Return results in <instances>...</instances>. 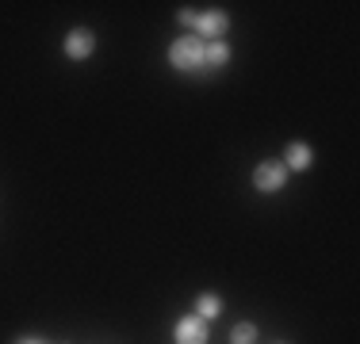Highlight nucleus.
I'll return each mask as SVG.
<instances>
[{
	"label": "nucleus",
	"mask_w": 360,
	"mask_h": 344,
	"mask_svg": "<svg viewBox=\"0 0 360 344\" xmlns=\"http://www.w3.org/2000/svg\"><path fill=\"white\" fill-rule=\"evenodd\" d=\"M176 20L184 27V34H195L203 42H219L230 31V15L222 8H207V12H200V8H180Z\"/></svg>",
	"instance_id": "f257e3e1"
},
{
	"label": "nucleus",
	"mask_w": 360,
	"mask_h": 344,
	"mask_svg": "<svg viewBox=\"0 0 360 344\" xmlns=\"http://www.w3.org/2000/svg\"><path fill=\"white\" fill-rule=\"evenodd\" d=\"M203 54H207V42L195 39V34H180V39H173V46H169V65L180 69V73H203L207 69Z\"/></svg>",
	"instance_id": "f03ea898"
},
{
	"label": "nucleus",
	"mask_w": 360,
	"mask_h": 344,
	"mask_svg": "<svg viewBox=\"0 0 360 344\" xmlns=\"http://www.w3.org/2000/svg\"><path fill=\"white\" fill-rule=\"evenodd\" d=\"M284 184H288V168H284V161H261V165L253 168V187L261 195H276V192H284Z\"/></svg>",
	"instance_id": "7ed1b4c3"
},
{
	"label": "nucleus",
	"mask_w": 360,
	"mask_h": 344,
	"mask_svg": "<svg viewBox=\"0 0 360 344\" xmlns=\"http://www.w3.org/2000/svg\"><path fill=\"white\" fill-rule=\"evenodd\" d=\"M62 50H65L70 62H89V58L96 54V34H92L89 27H73L62 39Z\"/></svg>",
	"instance_id": "20e7f679"
},
{
	"label": "nucleus",
	"mask_w": 360,
	"mask_h": 344,
	"mask_svg": "<svg viewBox=\"0 0 360 344\" xmlns=\"http://www.w3.org/2000/svg\"><path fill=\"white\" fill-rule=\"evenodd\" d=\"M173 340L176 344H207L211 340V322H203V317H195V314H184L173 329Z\"/></svg>",
	"instance_id": "39448f33"
},
{
	"label": "nucleus",
	"mask_w": 360,
	"mask_h": 344,
	"mask_svg": "<svg viewBox=\"0 0 360 344\" xmlns=\"http://www.w3.org/2000/svg\"><path fill=\"white\" fill-rule=\"evenodd\" d=\"M280 161H284V168H288V172H307V168L314 165V150H311L307 142H291Z\"/></svg>",
	"instance_id": "423d86ee"
},
{
	"label": "nucleus",
	"mask_w": 360,
	"mask_h": 344,
	"mask_svg": "<svg viewBox=\"0 0 360 344\" xmlns=\"http://www.w3.org/2000/svg\"><path fill=\"white\" fill-rule=\"evenodd\" d=\"M192 314H195V317H203V322H215V317L222 314V298H219V295H211V291H203V295L195 298Z\"/></svg>",
	"instance_id": "0eeeda50"
},
{
	"label": "nucleus",
	"mask_w": 360,
	"mask_h": 344,
	"mask_svg": "<svg viewBox=\"0 0 360 344\" xmlns=\"http://www.w3.org/2000/svg\"><path fill=\"white\" fill-rule=\"evenodd\" d=\"M207 69H226L230 65V42L219 39V42H207V54H203Z\"/></svg>",
	"instance_id": "6e6552de"
},
{
	"label": "nucleus",
	"mask_w": 360,
	"mask_h": 344,
	"mask_svg": "<svg viewBox=\"0 0 360 344\" xmlns=\"http://www.w3.org/2000/svg\"><path fill=\"white\" fill-rule=\"evenodd\" d=\"M253 340H257V325H250V322H238L230 329V344H253Z\"/></svg>",
	"instance_id": "1a4fd4ad"
},
{
	"label": "nucleus",
	"mask_w": 360,
	"mask_h": 344,
	"mask_svg": "<svg viewBox=\"0 0 360 344\" xmlns=\"http://www.w3.org/2000/svg\"><path fill=\"white\" fill-rule=\"evenodd\" d=\"M15 344H46V340H39V337H23V340H15Z\"/></svg>",
	"instance_id": "9d476101"
},
{
	"label": "nucleus",
	"mask_w": 360,
	"mask_h": 344,
	"mask_svg": "<svg viewBox=\"0 0 360 344\" xmlns=\"http://www.w3.org/2000/svg\"><path fill=\"white\" fill-rule=\"evenodd\" d=\"M276 344H288V340H276Z\"/></svg>",
	"instance_id": "9b49d317"
}]
</instances>
